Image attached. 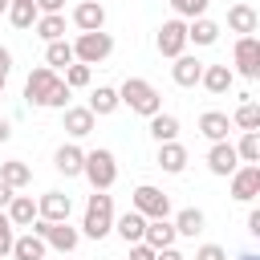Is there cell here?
Wrapping results in <instances>:
<instances>
[{
	"instance_id": "cell-1",
	"label": "cell",
	"mask_w": 260,
	"mask_h": 260,
	"mask_svg": "<svg viewBox=\"0 0 260 260\" xmlns=\"http://www.w3.org/2000/svg\"><path fill=\"white\" fill-rule=\"evenodd\" d=\"M118 102L130 106V114H142V118H150V114L162 110V98H158V89L146 77H126L122 89H118Z\"/></svg>"
},
{
	"instance_id": "cell-2",
	"label": "cell",
	"mask_w": 260,
	"mask_h": 260,
	"mask_svg": "<svg viewBox=\"0 0 260 260\" xmlns=\"http://www.w3.org/2000/svg\"><path fill=\"white\" fill-rule=\"evenodd\" d=\"M81 232H85L89 240H106V236L114 232V195H106V191H93V195H89Z\"/></svg>"
},
{
	"instance_id": "cell-3",
	"label": "cell",
	"mask_w": 260,
	"mask_h": 260,
	"mask_svg": "<svg viewBox=\"0 0 260 260\" xmlns=\"http://www.w3.org/2000/svg\"><path fill=\"white\" fill-rule=\"evenodd\" d=\"M81 175L89 179L93 191H110L114 179H118V162H114V150L98 146V150H85V162H81Z\"/></svg>"
},
{
	"instance_id": "cell-4",
	"label": "cell",
	"mask_w": 260,
	"mask_h": 260,
	"mask_svg": "<svg viewBox=\"0 0 260 260\" xmlns=\"http://www.w3.org/2000/svg\"><path fill=\"white\" fill-rule=\"evenodd\" d=\"M110 53H114V37H110L106 28L81 32V37L73 41V61H81V65H102Z\"/></svg>"
},
{
	"instance_id": "cell-5",
	"label": "cell",
	"mask_w": 260,
	"mask_h": 260,
	"mask_svg": "<svg viewBox=\"0 0 260 260\" xmlns=\"http://www.w3.org/2000/svg\"><path fill=\"white\" fill-rule=\"evenodd\" d=\"M28 228H32V232H37L49 248H57V252H73V248H77V240H81V232H77V228H69V219L49 223V219H41V215H37Z\"/></svg>"
},
{
	"instance_id": "cell-6",
	"label": "cell",
	"mask_w": 260,
	"mask_h": 260,
	"mask_svg": "<svg viewBox=\"0 0 260 260\" xmlns=\"http://www.w3.org/2000/svg\"><path fill=\"white\" fill-rule=\"evenodd\" d=\"M130 207H134L138 215H146V219H167V215H171V199H167L158 187H150V183L134 187V195H130Z\"/></svg>"
},
{
	"instance_id": "cell-7",
	"label": "cell",
	"mask_w": 260,
	"mask_h": 260,
	"mask_svg": "<svg viewBox=\"0 0 260 260\" xmlns=\"http://www.w3.org/2000/svg\"><path fill=\"white\" fill-rule=\"evenodd\" d=\"M154 45H158V53L162 57H179V53H187V20H162V28H158V37H154Z\"/></svg>"
},
{
	"instance_id": "cell-8",
	"label": "cell",
	"mask_w": 260,
	"mask_h": 260,
	"mask_svg": "<svg viewBox=\"0 0 260 260\" xmlns=\"http://www.w3.org/2000/svg\"><path fill=\"white\" fill-rule=\"evenodd\" d=\"M228 179H232V199L252 203V199L260 195V167H256V162H240Z\"/></svg>"
},
{
	"instance_id": "cell-9",
	"label": "cell",
	"mask_w": 260,
	"mask_h": 260,
	"mask_svg": "<svg viewBox=\"0 0 260 260\" xmlns=\"http://www.w3.org/2000/svg\"><path fill=\"white\" fill-rule=\"evenodd\" d=\"M232 57H236V69H232V73H240V77H248V81L260 77V41H256L252 32L236 41V53H232Z\"/></svg>"
},
{
	"instance_id": "cell-10",
	"label": "cell",
	"mask_w": 260,
	"mask_h": 260,
	"mask_svg": "<svg viewBox=\"0 0 260 260\" xmlns=\"http://www.w3.org/2000/svg\"><path fill=\"white\" fill-rule=\"evenodd\" d=\"M57 85V69H49V65H37L32 73H28V81H24V102H32V106H45V98H49V89Z\"/></svg>"
},
{
	"instance_id": "cell-11",
	"label": "cell",
	"mask_w": 260,
	"mask_h": 260,
	"mask_svg": "<svg viewBox=\"0 0 260 260\" xmlns=\"http://www.w3.org/2000/svg\"><path fill=\"white\" fill-rule=\"evenodd\" d=\"M69 211H73V199H69L65 191H45V195L37 199V215H41V219H49V223L69 219Z\"/></svg>"
},
{
	"instance_id": "cell-12",
	"label": "cell",
	"mask_w": 260,
	"mask_h": 260,
	"mask_svg": "<svg viewBox=\"0 0 260 260\" xmlns=\"http://www.w3.org/2000/svg\"><path fill=\"white\" fill-rule=\"evenodd\" d=\"M207 167H211V175H232L236 167H240V154H236V146L223 138V142H211V150H207Z\"/></svg>"
},
{
	"instance_id": "cell-13",
	"label": "cell",
	"mask_w": 260,
	"mask_h": 260,
	"mask_svg": "<svg viewBox=\"0 0 260 260\" xmlns=\"http://www.w3.org/2000/svg\"><path fill=\"white\" fill-rule=\"evenodd\" d=\"M73 24H77L81 32L106 28V8H102L98 0H77V8H73Z\"/></svg>"
},
{
	"instance_id": "cell-14",
	"label": "cell",
	"mask_w": 260,
	"mask_h": 260,
	"mask_svg": "<svg viewBox=\"0 0 260 260\" xmlns=\"http://www.w3.org/2000/svg\"><path fill=\"white\" fill-rule=\"evenodd\" d=\"M199 73H203V61L191 57V53H179L175 65H171V77H175V85H183V89L199 85Z\"/></svg>"
},
{
	"instance_id": "cell-15",
	"label": "cell",
	"mask_w": 260,
	"mask_h": 260,
	"mask_svg": "<svg viewBox=\"0 0 260 260\" xmlns=\"http://www.w3.org/2000/svg\"><path fill=\"white\" fill-rule=\"evenodd\" d=\"M154 162H158L167 175H183V171H187V146L175 142V138H171V142H158V158H154Z\"/></svg>"
},
{
	"instance_id": "cell-16",
	"label": "cell",
	"mask_w": 260,
	"mask_h": 260,
	"mask_svg": "<svg viewBox=\"0 0 260 260\" xmlns=\"http://www.w3.org/2000/svg\"><path fill=\"white\" fill-rule=\"evenodd\" d=\"M93 110L89 106H65V130H69V138H85V134H93Z\"/></svg>"
},
{
	"instance_id": "cell-17",
	"label": "cell",
	"mask_w": 260,
	"mask_h": 260,
	"mask_svg": "<svg viewBox=\"0 0 260 260\" xmlns=\"http://www.w3.org/2000/svg\"><path fill=\"white\" fill-rule=\"evenodd\" d=\"M228 130H232V118H228V114H219V110H203V114H199V134H203L207 142H223Z\"/></svg>"
},
{
	"instance_id": "cell-18",
	"label": "cell",
	"mask_w": 260,
	"mask_h": 260,
	"mask_svg": "<svg viewBox=\"0 0 260 260\" xmlns=\"http://www.w3.org/2000/svg\"><path fill=\"white\" fill-rule=\"evenodd\" d=\"M232 81H236V73H232L228 65H203V73H199V85H203L207 93H228Z\"/></svg>"
},
{
	"instance_id": "cell-19",
	"label": "cell",
	"mask_w": 260,
	"mask_h": 260,
	"mask_svg": "<svg viewBox=\"0 0 260 260\" xmlns=\"http://www.w3.org/2000/svg\"><path fill=\"white\" fill-rule=\"evenodd\" d=\"M81 162H85V150L77 146V142H65V146H57V154H53V167L69 179V175H81Z\"/></svg>"
},
{
	"instance_id": "cell-20",
	"label": "cell",
	"mask_w": 260,
	"mask_h": 260,
	"mask_svg": "<svg viewBox=\"0 0 260 260\" xmlns=\"http://www.w3.org/2000/svg\"><path fill=\"white\" fill-rule=\"evenodd\" d=\"M45 252H49V244L37 236V232H28V236H16L12 240V260H45Z\"/></svg>"
},
{
	"instance_id": "cell-21",
	"label": "cell",
	"mask_w": 260,
	"mask_h": 260,
	"mask_svg": "<svg viewBox=\"0 0 260 260\" xmlns=\"http://www.w3.org/2000/svg\"><path fill=\"white\" fill-rule=\"evenodd\" d=\"M256 24H260V16H256L252 4H232V8H228V28H232V32L248 37V32H256Z\"/></svg>"
},
{
	"instance_id": "cell-22",
	"label": "cell",
	"mask_w": 260,
	"mask_h": 260,
	"mask_svg": "<svg viewBox=\"0 0 260 260\" xmlns=\"http://www.w3.org/2000/svg\"><path fill=\"white\" fill-rule=\"evenodd\" d=\"M219 41V24L207 20V16H195L187 20V45H215Z\"/></svg>"
},
{
	"instance_id": "cell-23",
	"label": "cell",
	"mask_w": 260,
	"mask_h": 260,
	"mask_svg": "<svg viewBox=\"0 0 260 260\" xmlns=\"http://www.w3.org/2000/svg\"><path fill=\"white\" fill-rule=\"evenodd\" d=\"M0 179H4L12 191H24V187L32 183V167L20 162V158H8V162H0Z\"/></svg>"
},
{
	"instance_id": "cell-24",
	"label": "cell",
	"mask_w": 260,
	"mask_h": 260,
	"mask_svg": "<svg viewBox=\"0 0 260 260\" xmlns=\"http://www.w3.org/2000/svg\"><path fill=\"white\" fill-rule=\"evenodd\" d=\"M4 211H8L12 228H28V223L37 219V203H32V195H12Z\"/></svg>"
},
{
	"instance_id": "cell-25",
	"label": "cell",
	"mask_w": 260,
	"mask_h": 260,
	"mask_svg": "<svg viewBox=\"0 0 260 260\" xmlns=\"http://www.w3.org/2000/svg\"><path fill=\"white\" fill-rule=\"evenodd\" d=\"M114 232H118L126 244H138V240H142V232H146V215H138V211L130 207L126 215H118V219H114Z\"/></svg>"
},
{
	"instance_id": "cell-26",
	"label": "cell",
	"mask_w": 260,
	"mask_h": 260,
	"mask_svg": "<svg viewBox=\"0 0 260 260\" xmlns=\"http://www.w3.org/2000/svg\"><path fill=\"white\" fill-rule=\"evenodd\" d=\"M142 240H146L154 252H158V248H171V244H175V223H171V219H146Z\"/></svg>"
},
{
	"instance_id": "cell-27",
	"label": "cell",
	"mask_w": 260,
	"mask_h": 260,
	"mask_svg": "<svg viewBox=\"0 0 260 260\" xmlns=\"http://www.w3.org/2000/svg\"><path fill=\"white\" fill-rule=\"evenodd\" d=\"M37 37L49 45V41H61L65 37V16L61 12H41L37 16Z\"/></svg>"
},
{
	"instance_id": "cell-28",
	"label": "cell",
	"mask_w": 260,
	"mask_h": 260,
	"mask_svg": "<svg viewBox=\"0 0 260 260\" xmlns=\"http://www.w3.org/2000/svg\"><path fill=\"white\" fill-rule=\"evenodd\" d=\"M122 102H118V89H110V85H98L93 93H89V110H93V118H106V114H114Z\"/></svg>"
},
{
	"instance_id": "cell-29",
	"label": "cell",
	"mask_w": 260,
	"mask_h": 260,
	"mask_svg": "<svg viewBox=\"0 0 260 260\" xmlns=\"http://www.w3.org/2000/svg\"><path fill=\"white\" fill-rule=\"evenodd\" d=\"M150 138L154 142H171V138H179V118L175 114H150Z\"/></svg>"
},
{
	"instance_id": "cell-30",
	"label": "cell",
	"mask_w": 260,
	"mask_h": 260,
	"mask_svg": "<svg viewBox=\"0 0 260 260\" xmlns=\"http://www.w3.org/2000/svg\"><path fill=\"white\" fill-rule=\"evenodd\" d=\"M171 223H175V236H199L207 219H203V211H199V207H183Z\"/></svg>"
},
{
	"instance_id": "cell-31",
	"label": "cell",
	"mask_w": 260,
	"mask_h": 260,
	"mask_svg": "<svg viewBox=\"0 0 260 260\" xmlns=\"http://www.w3.org/2000/svg\"><path fill=\"white\" fill-rule=\"evenodd\" d=\"M37 16H41V12H37L32 0H8V20H12L16 28H32Z\"/></svg>"
},
{
	"instance_id": "cell-32",
	"label": "cell",
	"mask_w": 260,
	"mask_h": 260,
	"mask_svg": "<svg viewBox=\"0 0 260 260\" xmlns=\"http://www.w3.org/2000/svg\"><path fill=\"white\" fill-rule=\"evenodd\" d=\"M45 65L49 69H65V65H73V45L61 37V41H49L45 45Z\"/></svg>"
},
{
	"instance_id": "cell-33",
	"label": "cell",
	"mask_w": 260,
	"mask_h": 260,
	"mask_svg": "<svg viewBox=\"0 0 260 260\" xmlns=\"http://www.w3.org/2000/svg\"><path fill=\"white\" fill-rule=\"evenodd\" d=\"M232 146H236L240 162H260V130H244V138L232 142Z\"/></svg>"
},
{
	"instance_id": "cell-34",
	"label": "cell",
	"mask_w": 260,
	"mask_h": 260,
	"mask_svg": "<svg viewBox=\"0 0 260 260\" xmlns=\"http://www.w3.org/2000/svg\"><path fill=\"white\" fill-rule=\"evenodd\" d=\"M232 126H240V130H260V106H256V102H244V106L232 114Z\"/></svg>"
},
{
	"instance_id": "cell-35",
	"label": "cell",
	"mask_w": 260,
	"mask_h": 260,
	"mask_svg": "<svg viewBox=\"0 0 260 260\" xmlns=\"http://www.w3.org/2000/svg\"><path fill=\"white\" fill-rule=\"evenodd\" d=\"M207 4H211V0H171V8H175L179 20H195V16H203Z\"/></svg>"
},
{
	"instance_id": "cell-36",
	"label": "cell",
	"mask_w": 260,
	"mask_h": 260,
	"mask_svg": "<svg viewBox=\"0 0 260 260\" xmlns=\"http://www.w3.org/2000/svg\"><path fill=\"white\" fill-rule=\"evenodd\" d=\"M89 77H93V73H89V65H81V61L65 65V85H69V89H85V85H89Z\"/></svg>"
},
{
	"instance_id": "cell-37",
	"label": "cell",
	"mask_w": 260,
	"mask_h": 260,
	"mask_svg": "<svg viewBox=\"0 0 260 260\" xmlns=\"http://www.w3.org/2000/svg\"><path fill=\"white\" fill-rule=\"evenodd\" d=\"M65 106H69V85H65V77H57V85L45 98V110H65Z\"/></svg>"
},
{
	"instance_id": "cell-38",
	"label": "cell",
	"mask_w": 260,
	"mask_h": 260,
	"mask_svg": "<svg viewBox=\"0 0 260 260\" xmlns=\"http://www.w3.org/2000/svg\"><path fill=\"white\" fill-rule=\"evenodd\" d=\"M12 240H16V228H12L8 211L0 207V256H8V252H12Z\"/></svg>"
},
{
	"instance_id": "cell-39",
	"label": "cell",
	"mask_w": 260,
	"mask_h": 260,
	"mask_svg": "<svg viewBox=\"0 0 260 260\" xmlns=\"http://www.w3.org/2000/svg\"><path fill=\"white\" fill-rule=\"evenodd\" d=\"M195 260H228V252H223L219 244H203V248L195 252Z\"/></svg>"
},
{
	"instance_id": "cell-40",
	"label": "cell",
	"mask_w": 260,
	"mask_h": 260,
	"mask_svg": "<svg viewBox=\"0 0 260 260\" xmlns=\"http://www.w3.org/2000/svg\"><path fill=\"white\" fill-rule=\"evenodd\" d=\"M130 260H154V248L146 240H138V244H130Z\"/></svg>"
},
{
	"instance_id": "cell-41",
	"label": "cell",
	"mask_w": 260,
	"mask_h": 260,
	"mask_svg": "<svg viewBox=\"0 0 260 260\" xmlns=\"http://www.w3.org/2000/svg\"><path fill=\"white\" fill-rule=\"evenodd\" d=\"M8 73H12V53L0 45V89H4V81H8Z\"/></svg>"
},
{
	"instance_id": "cell-42",
	"label": "cell",
	"mask_w": 260,
	"mask_h": 260,
	"mask_svg": "<svg viewBox=\"0 0 260 260\" xmlns=\"http://www.w3.org/2000/svg\"><path fill=\"white\" fill-rule=\"evenodd\" d=\"M154 260H187V256H183V252L171 244V248H158V252H154Z\"/></svg>"
},
{
	"instance_id": "cell-43",
	"label": "cell",
	"mask_w": 260,
	"mask_h": 260,
	"mask_svg": "<svg viewBox=\"0 0 260 260\" xmlns=\"http://www.w3.org/2000/svg\"><path fill=\"white\" fill-rule=\"evenodd\" d=\"M37 4V12H61L65 8V0H32Z\"/></svg>"
},
{
	"instance_id": "cell-44",
	"label": "cell",
	"mask_w": 260,
	"mask_h": 260,
	"mask_svg": "<svg viewBox=\"0 0 260 260\" xmlns=\"http://www.w3.org/2000/svg\"><path fill=\"white\" fill-rule=\"evenodd\" d=\"M248 232L260 236V211H248Z\"/></svg>"
},
{
	"instance_id": "cell-45",
	"label": "cell",
	"mask_w": 260,
	"mask_h": 260,
	"mask_svg": "<svg viewBox=\"0 0 260 260\" xmlns=\"http://www.w3.org/2000/svg\"><path fill=\"white\" fill-rule=\"evenodd\" d=\"M12 195H16V191H12V187L0 179V207H8V199H12Z\"/></svg>"
},
{
	"instance_id": "cell-46",
	"label": "cell",
	"mask_w": 260,
	"mask_h": 260,
	"mask_svg": "<svg viewBox=\"0 0 260 260\" xmlns=\"http://www.w3.org/2000/svg\"><path fill=\"white\" fill-rule=\"evenodd\" d=\"M8 138H12V122L0 114V142H8Z\"/></svg>"
},
{
	"instance_id": "cell-47",
	"label": "cell",
	"mask_w": 260,
	"mask_h": 260,
	"mask_svg": "<svg viewBox=\"0 0 260 260\" xmlns=\"http://www.w3.org/2000/svg\"><path fill=\"white\" fill-rule=\"evenodd\" d=\"M240 260H260V256H256V252H244V256H240Z\"/></svg>"
},
{
	"instance_id": "cell-48",
	"label": "cell",
	"mask_w": 260,
	"mask_h": 260,
	"mask_svg": "<svg viewBox=\"0 0 260 260\" xmlns=\"http://www.w3.org/2000/svg\"><path fill=\"white\" fill-rule=\"evenodd\" d=\"M0 12H8V0H0Z\"/></svg>"
},
{
	"instance_id": "cell-49",
	"label": "cell",
	"mask_w": 260,
	"mask_h": 260,
	"mask_svg": "<svg viewBox=\"0 0 260 260\" xmlns=\"http://www.w3.org/2000/svg\"><path fill=\"white\" fill-rule=\"evenodd\" d=\"M0 93H4V89H0Z\"/></svg>"
}]
</instances>
